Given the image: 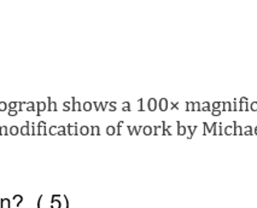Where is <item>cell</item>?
<instances>
[{
  "label": "cell",
  "mask_w": 257,
  "mask_h": 208,
  "mask_svg": "<svg viewBox=\"0 0 257 208\" xmlns=\"http://www.w3.org/2000/svg\"><path fill=\"white\" fill-rule=\"evenodd\" d=\"M158 108L160 111H167L168 108H169V103H168L167 98H160L158 102Z\"/></svg>",
  "instance_id": "obj_1"
},
{
  "label": "cell",
  "mask_w": 257,
  "mask_h": 208,
  "mask_svg": "<svg viewBox=\"0 0 257 208\" xmlns=\"http://www.w3.org/2000/svg\"><path fill=\"white\" fill-rule=\"evenodd\" d=\"M238 110L239 111H249L250 110V103H249V101H239Z\"/></svg>",
  "instance_id": "obj_2"
},
{
  "label": "cell",
  "mask_w": 257,
  "mask_h": 208,
  "mask_svg": "<svg viewBox=\"0 0 257 208\" xmlns=\"http://www.w3.org/2000/svg\"><path fill=\"white\" fill-rule=\"evenodd\" d=\"M147 108L150 111H155L158 108V102L156 98H150L147 102Z\"/></svg>",
  "instance_id": "obj_3"
},
{
  "label": "cell",
  "mask_w": 257,
  "mask_h": 208,
  "mask_svg": "<svg viewBox=\"0 0 257 208\" xmlns=\"http://www.w3.org/2000/svg\"><path fill=\"white\" fill-rule=\"evenodd\" d=\"M233 134L234 135H242L243 134L242 126L237 125V121H233Z\"/></svg>",
  "instance_id": "obj_4"
},
{
  "label": "cell",
  "mask_w": 257,
  "mask_h": 208,
  "mask_svg": "<svg viewBox=\"0 0 257 208\" xmlns=\"http://www.w3.org/2000/svg\"><path fill=\"white\" fill-rule=\"evenodd\" d=\"M186 132H187V127L182 126L180 124V121H178V135H185Z\"/></svg>",
  "instance_id": "obj_5"
},
{
  "label": "cell",
  "mask_w": 257,
  "mask_h": 208,
  "mask_svg": "<svg viewBox=\"0 0 257 208\" xmlns=\"http://www.w3.org/2000/svg\"><path fill=\"white\" fill-rule=\"evenodd\" d=\"M200 111H211V103L209 102H203L202 103V108H200Z\"/></svg>",
  "instance_id": "obj_6"
},
{
  "label": "cell",
  "mask_w": 257,
  "mask_h": 208,
  "mask_svg": "<svg viewBox=\"0 0 257 208\" xmlns=\"http://www.w3.org/2000/svg\"><path fill=\"white\" fill-rule=\"evenodd\" d=\"M222 110L223 111H232V103L231 102H222Z\"/></svg>",
  "instance_id": "obj_7"
},
{
  "label": "cell",
  "mask_w": 257,
  "mask_h": 208,
  "mask_svg": "<svg viewBox=\"0 0 257 208\" xmlns=\"http://www.w3.org/2000/svg\"><path fill=\"white\" fill-rule=\"evenodd\" d=\"M142 133L145 135H150V134H154V128L151 126H145L142 128Z\"/></svg>",
  "instance_id": "obj_8"
},
{
  "label": "cell",
  "mask_w": 257,
  "mask_h": 208,
  "mask_svg": "<svg viewBox=\"0 0 257 208\" xmlns=\"http://www.w3.org/2000/svg\"><path fill=\"white\" fill-rule=\"evenodd\" d=\"M197 128H198L197 126H188V127H187V130H188V132H190V134H188V138H190V139L193 137V134H194V132L197 131Z\"/></svg>",
  "instance_id": "obj_9"
},
{
  "label": "cell",
  "mask_w": 257,
  "mask_h": 208,
  "mask_svg": "<svg viewBox=\"0 0 257 208\" xmlns=\"http://www.w3.org/2000/svg\"><path fill=\"white\" fill-rule=\"evenodd\" d=\"M243 134H245V135H251V134H254V128L251 126H246L245 128L243 130Z\"/></svg>",
  "instance_id": "obj_10"
},
{
  "label": "cell",
  "mask_w": 257,
  "mask_h": 208,
  "mask_svg": "<svg viewBox=\"0 0 257 208\" xmlns=\"http://www.w3.org/2000/svg\"><path fill=\"white\" fill-rule=\"evenodd\" d=\"M223 134H226V135H231V134H233V126H226L223 128Z\"/></svg>",
  "instance_id": "obj_11"
},
{
  "label": "cell",
  "mask_w": 257,
  "mask_h": 208,
  "mask_svg": "<svg viewBox=\"0 0 257 208\" xmlns=\"http://www.w3.org/2000/svg\"><path fill=\"white\" fill-rule=\"evenodd\" d=\"M162 122H163V124H162V134H163V135H168V134L170 135L172 133L167 130V122H165V121H162Z\"/></svg>",
  "instance_id": "obj_12"
},
{
  "label": "cell",
  "mask_w": 257,
  "mask_h": 208,
  "mask_svg": "<svg viewBox=\"0 0 257 208\" xmlns=\"http://www.w3.org/2000/svg\"><path fill=\"white\" fill-rule=\"evenodd\" d=\"M186 108H185V111H193V102H186Z\"/></svg>",
  "instance_id": "obj_13"
},
{
  "label": "cell",
  "mask_w": 257,
  "mask_h": 208,
  "mask_svg": "<svg viewBox=\"0 0 257 208\" xmlns=\"http://www.w3.org/2000/svg\"><path fill=\"white\" fill-rule=\"evenodd\" d=\"M221 107H222V102H214V103H211V110L213 109L219 110V109H221Z\"/></svg>",
  "instance_id": "obj_14"
},
{
  "label": "cell",
  "mask_w": 257,
  "mask_h": 208,
  "mask_svg": "<svg viewBox=\"0 0 257 208\" xmlns=\"http://www.w3.org/2000/svg\"><path fill=\"white\" fill-rule=\"evenodd\" d=\"M200 108H202V103L193 102V111H200Z\"/></svg>",
  "instance_id": "obj_15"
},
{
  "label": "cell",
  "mask_w": 257,
  "mask_h": 208,
  "mask_svg": "<svg viewBox=\"0 0 257 208\" xmlns=\"http://www.w3.org/2000/svg\"><path fill=\"white\" fill-rule=\"evenodd\" d=\"M159 132L162 133V126H155L154 127V134L157 135V134H159Z\"/></svg>",
  "instance_id": "obj_16"
},
{
  "label": "cell",
  "mask_w": 257,
  "mask_h": 208,
  "mask_svg": "<svg viewBox=\"0 0 257 208\" xmlns=\"http://www.w3.org/2000/svg\"><path fill=\"white\" fill-rule=\"evenodd\" d=\"M250 110L251 111H257V102L250 103Z\"/></svg>",
  "instance_id": "obj_17"
},
{
  "label": "cell",
  "mask_w": 257,
  "mask_h": 208,
  "mask_svg": "<svg viewBox=\"0 0 257 208\" xmlns=\"http://www.w3.org/2000/svg\"><path fill=\"white\" fill-rule=\"evenodd\" d=\"M211 115H213V116H220V115H221V109H219V110L213 109V110H211Z\"/></svg>",
  "instance_id": "obj_18"
},
{
  "label": "cell",
  "mask_w": 257,
  "mask_h": 208,
  "mask_svg": "<svg viewBox=\"0 0 257 208\" xmlns=\"http://www.w3.org/2000/svg\"><path fill=\"white\" fill-rule=\"evenodd\" d=\"M170 110H174V109H179V103H170V107H169Z\"/></svg>",
  "instance_id": "obj_19"
},
{
  "label": "cell",
  "mask_w": 257,
  "mask_h": 208,
  "mask_svg": "<svg viewBox=\"0 0 257 208\" xmlns=\"http://www.w3.org/2000/svg\"><path fill=\"white\" fill-rule=\"evenodd\" d=\"M238 110V105H237V99H234V102L232 103V111H237Z\"/></svg>",
  "instance_id": "obj_20"
},
{
  "label": "cell",
  "mask_w": 257,
  "mask_h": 208,
  "mask_svg": "<svg viewBox=\"0 0 257 208\" xmlns=\"http://www.w3.org/2000/svg\"><path fill=\"white\" fill-rule=\"evenodd\" d=\"M217 134H220V135H222V134H223V128H222V124H220V126H219V132H217Z\"/></svg>",
  "instance_id": "obj_21"
},
{
  "label": "cell",
  "mask_w": 257,
  "mask_h": 208,
  "mask_svg": "<svg viewBox=\"0 0 257 208\" xmlns=\"http://www.w3.org/2000/svg\"><path fill=\"white\" fill-rule=\"evenodd\" d=\"M81 133H83V134H87V133H88V128H87V127H83V128H81Z\"/></svg>",
  "instance_id": "obj_22"
},
{
  "label": "cell",
  "mask_w": 257,
  "mask_h": 208,
  "mask_svg": "<svg viewBox=\"0 0 257 208\" xmlns=\"http://www.w3.org/2000/svg\"><path fill=\"white\" fill-rule=\"evenodd\" d=\"M93 133H94V134H98V133H99V128H98V127H93Z\"/></svg>",
  "instance_id": "obj_23"
},
{
  "label": "cell",
  "mask_w": 257,
  "mask_h": 208,
  "mask_svg": "<svg viewBox=\"0 0 257 208\" xmlns=\"http://www.w3.org/2000/svg\"><path fill=\"white\" fill-rule=\"evenodd\" d=\"M108 133H109V134L114 133V127H109V128H108Z\"/></svg>",
  "instance_id": "obj_24"
},
{
  "label": "cell",
  "mask_w": 257,
  "mask_h": 208,
  "mask_svg": "<svg viewBox=\"0 0 257 208\" xmlns=\"http://www.w3.org/2000/svg\"><path fill=\"white\" fill-rule=\"evenodd\" d=\"M85 109H86V110H90V109H91V104H90V103H86V104H85Z\"/></svg>",
  "instance_id": "obj_25"
},
{
  "label": "cell",
  "mask_w": 257,
  "mask_h": 208,
  "mask_svg": "<svg viewBox=\"0 0 257 208\" xmlns=\"http://www.w3.org/2000/svg\"><path fill=\"white\" fill-rule=\"evenodd\" d=\"M254 134H256V135H257V126H256L255 128H254Z\"/></svg>",
  "instance_id": "obj_26"
}]
</instances>
